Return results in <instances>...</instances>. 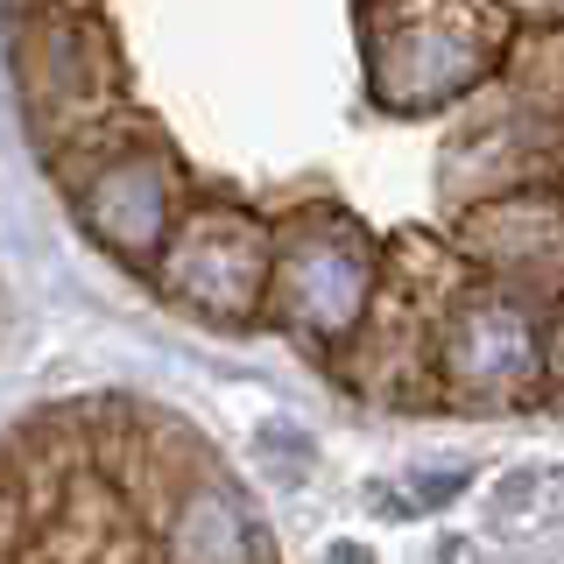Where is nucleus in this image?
I'll list each match as a JSON object with an SVG mask.
<instances>
[{"label": "nucleus", "instance_id": "f03ea898", "mask_svg": "<svg viewBox=\"0 0 564 564\" xmlns=\"http://www.w3.org/2000/svg\"><path fill=\"white\" fill-rule=\"evenodd\" d=\"M508 50L494 0H367V85L388 113H431L487 78Z\"/></svg>", "mask_w": 564, "mask_h": 564}, {"label": "nucleus", "instance_id": "f257e3e1", "mask_svg": "<svg viewBox=\"0 0 564 564\" xmlns=\"http://www.w3.org/2000/svg\"><path fill=\"white\" fill-rule=\"evenodd\" d=\"M0 564H269V536L184 431L64 402L0 437Z\"/></svg>", "mask_w": 564, "mask_h": 564}, {"label": "nucleus", "instance_id": "39448f33", "mask_svg": "<svg viewBox=\"0 0 564 564\" xmlns=\"http://www.w3.org/2000/svg\"><path fill=\"white\" fill-rule=\"evenodd\" d=\"M466 247L494 275L522 290H557L564 282V198L557 191H522L466 219Z\"/></svg>", "mask_w": 564, "mask_h": 564}, {"label": "nucleus", "instance_id": "7ed1b4c3", "mask_svg": "<svg viewBox=\"0 0 564 564\" xmlns=\"http://www.w3.org/2000/svg\"><path fill=\"white\" fill-rule=\"evenodd\" d=\"M381 296L375 240L332 205H304L269 226V296L261 311L311 346H352Z\"/></svg>", "mask_w": 564, "mask_h": 564}, {"label": "nucleus", "instance_id": "423d86ee", "mask_svg": "<svg viewBox=\"0 0 564 564\" xmlns=\"http://www.w3.org/2000/svg\"><path fill=\"white\" fill-rule=\"evenodd\" d=\"M543 360H551V375L564 381V317H557V325H551V346H543Z\"/></svg>", "mask_w": 564, "mask_h": 564}, {"label": "nucleus", "instance_id": "20e7f679", "mask_svg": "<svg viewBox=\"0 0 564 564\" xmlns=\"http://www.w3.org/2000/svg\"><path fill=\"white\" fill-rule=\"evenodd\" d=\"M445 375L466 395H516L536 375V339H529V317L508 296H458L445 311Z\"/></svg>", "mask_w": 564, "mask_h": 564}]
</instances>
